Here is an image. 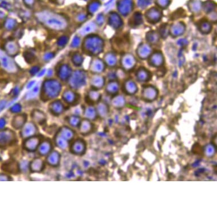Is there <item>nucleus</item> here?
<instances>
[{"mask_svg": "<svg viewBox=\"0 0 217 217\" xmlns=\"http://www.w3.org/2000/svg\"><path fill=\"white\" fill-rule=\"evenodd\" d=\"M37 19L45 27L54 32H63L69 27V21L62 14L49 11L38 12Z\"/></svg>", "mask_w": 217, "mask_h": 217, "instance_id": "1", "label": "nucleus"}, {"mask_svg": "<svg viewBox=\"0 0 217 217\" xmlns=\"http://www.w3.org/2000/svg\"><path fill=\"white\" fill-rule=\"evenodd\" d=\"M62 84L56 79H47L45 80L41 88V98L44 101L55 99L60 95Z\"/></svg>", "mask_w": 217, "mask_h": 217, "instance_id": "2", "label": "nucleus"}, {"mask_svg": "<svg viewBox=\"0 0 217 217\" xmlns=\"http://www.w3.org/2000/svg\"><path fill=\"white\" fill-rule=\"evenodd\" d=\"M83 50L86 53L91 55H97L101 53L103 48V41L101 39L95 36L86 37L82 44Z\"/></svg>", "mask_w": 217, "mask_h": 217, "instance_id": "3", "label": "nucleus"}, {"mask_svg": "<svg viewBox=\"0 0 217 217\" xmlns=\"http://www.w3.org/2000/svg\"><path fill=\"white\" fill-rule=\"evenodd\" d=\"M68 81L70 88L73 89L81 88L86 84V73L82 70H76L72 72Z\"/></svg>", "mask_w": 217, "mask_h": 217, "instance_id": "4", "label": "nucleus"}, {"mask_svg": "<svg viewBox=\"0 0 217 217\" xmlns=\"http://www.w3.org/2000/svg\"><path fill=\"white\" fill-rule=\"evenodd\" d=\"M16 134L10 130L0 131V148L12 145L16 140Z\"/></svg>", "mask_w": 217, "mask_h": 217, "instance_id": "5", "label": "nucleus"}, {"mask_svg": "<svg viewBox=\"0 0 217 217\" xmlns=\"http://www.w3.org/2000/svg\"><path fill=\"white\" fill-rule=\"evenodd\" d=\"M72 73V68L69 64L63 63L59 66L57 70V75L62 81L68 80Z\"/></svg>", "mask_w": 217, "mask_h": 217, "instance_id": "6", "label": "nucleus"}, {"mask_svg": "<svg viewBox=\"0 0 217 217\" xmlns=\"http://www.w3.org/2000/svg\"><path fill=\"white\" fill-rule=\"evenodd\" d=\"M86 143L82 139H77L73 143L71 146V151L74 154L82 155L86 151Z\"/></svg>", "mask_w": 217, "mask_h": 217, "instance_id": "7", "label": "nucleus"}, {"mask_svg": "<svg viewBox=\"0 0 217 217\" xmlns=\"http://www.w3.org/2000/svg\"><path fill=\"white\" fill-rule=\"evenodd\" d=\"M39 138L37 136L29 137L23 143V147L28 151H34L37 149L39 144Z\"/></svg>", "mask_w": 217, "mask_h": 217, "instance_id": "8", "label": "nucleus"}, {"mask_svg": "<svg viewBox=\"0 0 217 217\" xmlns=\"http://www.w3.org/2000/svg\"><path fill=\"white\" fill-rule=\"evenodd\" d=\"M37 132V127L34 123L28 122L23 126L21 136L23 138H29L34 136Z\"/></svg>", "mask_w": 217, "mask_h": 217, "instance_id": "9", "label": "nucleus"}, {"mask_svg": "<svg viewBox=\"0 0 217 217\" xmlns=\"http://www.w3.org/2000/svg\"><path fill=\"white\" fill-rule=\"evenodd\" d=\"M63 100L69 105L75 104L78 100V95L75 91L71 90H66L63 92Z\"/></svg>", "mask_w": 217, "mask_h": 217, "instance_id": "10", "label": "nucleus"}, {"mask_svg": "<svg viewBox=\"0 0 217 217\" xmlns=\"http://www.w3.org/2000/svg\"><path fill=\"white\" fill-rule=\"evenodd\" d=\"M49 110L51 113L55 116H59L64 111V106L61 101L55 100L50 104Z\"/></svg>", "mask_w": 217, "mask_h": 217, "instance_id": "11", "label": "nucleus"}, {"mask_svg": "<svg viewBox=\"0 0 217 217\" xmlns=\"http://www.w3.org/2000/svg\"><path fill=\"white\" fill-rule=\"evenodd\" d=\"M93 125L90 120L84 119L80 123V131L82 135H88L92 131L93 129Z\"/></svg>", "mask_w": 217, "mask_h": 217, "instance_id": "12", "label": "nucleus"}, {"mask_svg": "<svg viewBox=\"0 0 217 217\" xmlns=\"http://www.w3.org/2000/svg\"><path fill=\"white\" fill-rule=\"evenodd\" d=\"M142 96L147 101H154L157 98V91L155 89L152 87L146 88L143 91Z\"/></svg>", "mask_w": 217, "mask_h": 217, "instance_id": "13", "label": "nucleus"}, {"mask_svg": "<svg viewBox=\"0 0 217 217\" xmlns=\"http://www.w3.org/2000/svg\"><path fill=\"white\" fill-rule=\"evenodd\" d=\"M26 114H18L16 116L13 120L12 126L16 129H19L23 127L25 124L26 121Z\"/></svg>", "mask_w": 217, "mask_h": 217, "instance_id": "14", "label": "nucleus"}, {"mask_svg": "<svg viewBox=\"0 0 217 217\" xmlns=\"http://www.w3.org/2000/svg\"><path fill=\"white\" fill-rule=\"evenodd\" d=\"M60 156L57 151H53L50 153L47 158V161L50 165L56 167L60 162Z\"/></svg>", "mask_w": 217, "mask_h": 217, "instance_id": "15", "label": "nucleus"}, {"mask_svg": "<svg viewBox=\"0 0 217 217\" xmlns=\"http://www.w3.org/2000/svg\"><path fill=\"white\" fill-rule=\"evenodd\" d=\"M96 111L97 115L101 118H104L108 116V114L109 113V109L107 104L104 102H100L97 106Z\"/></svg>", "mask_w": 217, "mask_h": 217, "instance_id": "16", "label": "nucleus"}, {"mask_svg": "<svg viewBox=\"0 0 217 217\" xmlns=\"http://www.w3.org/2000/svg\"><path fill=\"white\" fill-rule=\"evenodd\" d=\"M30 170L33 172H39L44 168V163L41 159H35L30 164Z\"/></svg>", "mask_w": 217, "mask_h": 217, "instance_id": "17", "label": "nucleus"}, {"mask_svg": "<svg viewBox=\"0 0 217 217\" xmlns=\"http://www.w3.org/2000/svg\"><path fill=\"white\" fill-rule=\"evenodd\" d=\"M2 170L10 173H14L18 172L19 170V165L14 161H10L2 165Z\"/></svg>", "mask_w": 217, "mask_h": 217, "instance_id": "18", "label": "nucleus"}, {"mask_svg": "<svg viewBox=\"0 0 217 217\" xmlns=\"http://www.w3.org/2000/svg\"><path fill=\"white\" fill-rule=\"evenodd\" d=\"M32 118L35 122L42 124L46 121V116L42 111L35 110L32 113Z\"/></svg>", "mask_w": 217, "mask_h": 217, "instance_id": "19", "label": "nucleus"}, {"mask_svg": "<svg viewBox=\"0 0 217 217\" xmlns=\"http://www.w3.org/2000/svg\"><path fill=\"white\" fill-rule=\"evenodd\" d=\"M58 135L65 139L67 141H69L73 138L74 132L72 130V129H70L69 127H63L60 129Z\"/></svg>", "mask_w": 217, "mask_h": 217, "instance_id": "20", "label": "nucleus"}, {"mask_svg": "<svg viewBox=\"0 0 217 217\" xmlns=\"http://www.w3.org/2000/svg\"><path fill=\"white\" fill-rule=\"evenodd\" d=\"M52 148V145L50 142L48 141H44L41 143L38 146V151L41 155H46L48 154L51 151Z\"/></svg>", "mask_w": 217, "mask_h": 217, "instance_id": "21", "label": "nucleus"}, {"mask_svg": "<svg viewBox=\"0 0 217 217\" xmlns=\"http://www.w3.org/2000/svg\"><path fill=\"white\" fill-rule=\"evenodd\" d=\"M96 26L95 23L90 22L86 24L85 26H84L79 30V34L81 36H84L85 35L88 34L91 32H94L95 30H96Z\"/></svg>", "mask_w": 217, "mask_h": 217, "instance_id": "22", "label": "nucleus"}, {"mask_svg": "<svg viewBox=\"0 0 217 217\" xmlns=\"http://www.w3.org/2000/svg\"><path fill=\"white\" fill-rule=\"evenodd\" d=\"M84 115L86 118V119L90 120V121L91 120L93 121L96 119L97 116V113L96 111V109H95V107L91 106H89L85 109Z\"/></svg>", "mask_w": 217, "mask_h": 217, "instance_id": "23", "label": "nucleus"}, {"mask_svg": "<svg viewBox=\"0 0 217 217\" xmlns=\"http://www.w3.org/2000/svg\"><path fill=\"white\" fill-rule=\"evenodd\" d=\"M111 103L114 107L117 109H121L125 106L126 101H125V98L123 96H118L114 97L111 101Z\"/></svg>", "mask_w": 217, "mask_h": 217, "instance_id": "24", "label": "nucleus"}, {"mask_svg": "<svg viewBox=\"0 0 217 217\" xmlns=\"http://www.w3.org/2000/svg\"><path fill=\"white\" fill-rule=\"evenodd\" d=\"M91 84L94 88L101 89L104 85V79L101 77H94L91 80Z\"/></svg>", "mask_w": 217, "mask_h": 217, "instance_id": "25", "label": "nucleus"}, {"mask_svg": "<svg viewBox=\"0 0 217 217\" xmlns=\"http://www.w3.org/2000/svg\"><path fill=\"white\" fill-rule=\"evenodd\" d=\"M87 98L89 101L91 102H97L101 98V95L98 91L96 90H92L89 91Z\"/></svg>", "mask_w": 217, "mask_h": 217, "instance_id": "26", "label": "nucleus"}, {"mask_svg": "<svg viewBox=\"0 0 217 217\" xmlns=\"http://www.w3.org/2000/svg\"><path fill=\"white\" fill-rule=\"evenodd\" d=\"M91 69L95 72H101L104 69V64L100 60H95L91 64Z\"/></svg>", "mask_w": 217, "mask_h": 217, "instance_id": "27", "label": "nucleus"}, {"mask_svg": "<svg viewBox=\"0 0 217 217\" xmlns=\"http://www.w3.org/2000/svg\"><path fill=\"white\" fill-rule=\"evenodd\" d=\"M55 143L57 146L61 149H66L68 147V141H67L59 135L57 136L55 138Z\"/></svg>", "mask_w": 217, "mask_h": 217, "instance_id": "28", "label": "nucleus"}, {"mask_svg": "<svg viewBox=\"0 0 217 217\" xmlns=\"http://www.w3.org/2000/svg\"><path fill=\"white\" fill-rule=\"evenodd\" d=\"M215 148L213 145L208 144L204 147L205 155L208 157H212L215 154Z\"/></svg>", "mask_w": 217, "mask_h": 217, "instance_id": "29", "label": "nucleus"}, {"mask_svg": "<svg viewBox=\"0 0 217 217\" xmlns=\"http://www.w3.org/2000/svg\"><path fill=\"white\" fill-rule=\"evenodd\" d=\"M71 59H72L73 64L75 66L79 67L81 66L82 63L83 57L82 56L81 54L76 52L75 53L73 54Z\"/></svg>", "mask_w": 217, "mask_h": 217, "instance_id": "30", "label": "nucleus"}, {"mask_svg": "<svg viewBox=\"0 0 217 217\" xmlns=\"http://www.w3.org/2000/svg\"><path fill=\"white\" fill-rule=\"evenodd\" d=\"M118 85L116 82H110L106 86V91L110 95H115L118 91Z\"/></svg>", "mask_w": 217, "mask_h": 217, "instance_id": "31", "label": "nucleus"}, {"mask_svg": "<svg viewBox=\"0 0 217 217\" xmlns=\"http://www.w3.org/2000/svg\"><path fill=\"white\" fill-rule=\"evenodd\" d=\"M125 91L127 94L133 95L137 91V87L133 82L128 83L125 86Z\"/></svg>", "mask_w": 217, "mask_h": 217, "instance_id": "32", "label": "nucleus"}, {"mask_svg": "<svg viewBox=\"0 0 217 217\" xmlns=\"http://www.w3.org/2000/svg\"><path fill=\"white\" fill-rule=\"evenodd\" d=\"M39 91V86L37 85L35 87H33L31 91H28L26 95H25V98L26 100H30L36 97V96L38 94Z\"/></svg>", "mask_w": 217, "mask_h": 217, "instance_id": "33", "label": "nucleus"}, {"mask_svg": "<svg viewBox=\"0 0 217 217\" xmlns=\"http://www.w3.org/2000/svg\"><path fill=\"white\" fill-rule=\"evenodd\" d=\"M131 7V1L129 0H124L119 4V8L122 12H128L130 10V7Z\"/></svg>", "mask_w": 217, "mask_h": 217, "instance_id": "34", "label": "nucleus"}, {"mask_svg": "<svg viewBox=\"0 0 217 217\" xmlns=\"http://www.w3.org/2000/svg\"><path fill=\"white\" fill-rule=\"evenodd\" d=\"M100 6V3L97 1H92L88 6V10L89 13L93 14L97 10L98 7Z\"/></svg>", "mask_w": 217, "mask_h": 217, "instance_id": "35", "label": "nucleus"}, {"mask_svg": "<svg viewBox=\"0 0 217 217\" xmlns=\"http://www.w3.org/2000/svg\"><path fill=\"white\" fill-rule=\"evenodd\" d=\"M69 41V37L67 35H62L58 38L57 41V45L59 48H63L66 46Z\"/></svg>", "mask_w": 217, "mask_h": 217, "instance_id": "36", "label": "nucleus"}, {"mask_svg": "<svg viewBox=\"0 0 217 217\" xmlns=\"http://www.w3.org/2000/svg\"><path fill=\"white\" fill-rule=\"evenodd\" d=\"M80 122H81V120L79 116H70L68 119L69 125L74 127H76L80 125Z\"/></svg>", "mask_w": 217, "mask_h": 217, "instance_id": "37", "label": "nucleus"}, {"mask_svg": "<svg viewBox=\"0 0 217 217\" xmlns=\"http://www.w3.org/2000/svg\"><path fill=\"white\" fill-rule=\"evenodd\" d=\"M80 44V38L77 35H75L73 38L71 46L72 48L78 47Z\"/></svg>", "mask_w": 217, "mask_h": 217, "instance_id": "38", "label": "nucleus"}, {"mask_svg": "<svg viewBox=\"0 0 217 217\" xmlns=\"http://www.w3.org/2000/svg\"><path fill=\"white\" fill-rule=\"evenodd\" d=\"M24 57H25L26 60H27V62H28V63L32 62L33 60H35L34 54H32L30 52H25Z\"/></svg>", "mask_w": 217, "mask_h": 217, "instance_id": "39", "label": "nucleus"}, {"mask_svg": "<svg viewBox=\"0 0 217 217\" xmlns=\"http://www.w3.org/2000/svg\"><path fill=\"white\" fill-rule=\"evenodd\" d=\"M55 57V53L52 52H47L43 55V60L45 62H49Z\"/></svg>", "mask_w": 217, "mask_h": 217, "instance_id": "40", "label": "nucleus"}, {"mask_svg": "<svg viewBox=\"0 0 217 217\" xmlns=\"http://www.w3.org/2000/svg\"><path fill=\"white\" fill-rule=\"evenodd\" d=\"M86 18V16L84 13H79V14H77L75 17L76 21L79 23L84 22Z\"/></svg>", "mask_w": 217, "mask_h": 217, "instance_id": "41", "label": "nucleus"}, {"mask_svg": "<svg viewBox=\"0 0 217 217\" xmlns=\"http://www.w3.org/2000/svg\"><path fill=\"white\" fill-rule=\"evenodd\" d=\"M22 109V106L21 105L19 104H15L13 107L11 108V111L14 113H19Z\"/></svg>", "mask_w": 217, "mask_h": 217, "instance_id": "42", "label": "nucleus"}, {"mask_svg": "<svg viewBox=\"0 0 217 217\" xmlns=\"http://www.w3.org/2000/svg\"><path fill=\"white\" fill-rule=\"evenodd\" d=\"M39 70H40L39 67L35 66L32 67V68L30 69L29 72L32 75H35L38 74L39 72Z\"/></svg>", "mask_w": 217, "mask_h": 217, "instance_id": "43", "label": "nucleus"}, {"mask_svg": "<svg viewBox=\"0 0 217 217\" xmlns=\"http://www.w3.org/2000/svg\"><path fill=\"white\" fill-rule=\"evenodd\" d=\"M35 0H23L24 2L28 7H32L34 4Z\"/></svg>", "mask_w": 217, "mask_h": 217, "instance_id": "44", "label": "nucleus"}, {"mask_svg": "<svg viewBox=\"0 0 217 217\" xmlns=\"http://www.w3.org/2000/svg\"><path fill=\"white\" fill-rule=\"evenodd\" d=\"M10 180L9 176H7V175L5 174H1L0 175V181H9Z\"/></svg>", "mask_w": 217, "mask_h": 217, "instance_id": "45", "label": "nucleus"}, {"mask_svg": "<svg viewBox=\"0 0 217 217\" xmlns=\"http://www.w3.org/2000/svg\"><path fill=\"white\" fill-rule=\"evenodd\" d=\"M21 168L23 170H27V162H26V161H22V163L21 164Z\"/></svg>", "mask_w": 217, "mask_h": 217, "instance_id": "46", "label": "nucleus"}, {"mask_svg": "<svg viewBox=\"0 0 217 217\" xmlns=\"http://www.w3.org/2000/svg\"><path fill=\"white\" fill-rule=\"evenodd\" d=\"M97 21L98 22V23H101V24H102L103 23V21H104V18H103V16L102 15H98L97 17Z\"/></svg>", "mask_w": 217, "mask_h": 217, "instance_id": "47", "label": "nucleus"}, {"mask_svg": "<svg viewBox=\"0 0 217 217\" xmlns=\"http://www.w3.org/2000/svg\"><path fill=\"white\" fill-rule=\"evenodd\" d=\"M35 84V80H32V81L29 82L28 84H27V88L30 89L33 88V86H34Z\"/></svg>", "mask_w": 217, "mask_h": 217, "instance_id": "48", "label": "nucleus"}, {"mask_svg": "<svg viewBox=\"0 0 217 217\" xmlns=\"http://www.w3.org/2000/svg\"><path fill=\"white\" fill-rule=\"evenodd\" d=\"M5 124H6L5 120L3 118H1L0 119V129L3 128V127L5 126Z\"/></svg>", "mask_w": 217, "mask_h": 217, "instance_id": "49", "label": "nucleus"}, {"mask_svg": "<svg viewBox=\"0 0 217 217\" xmlns=\"http://www.w3.org/2000/svg\"><path fill=\"white\" fill-rule=\"evenodd\" d=\"M54 1V3H56L57 5H62L64 2V1L65 0H53Z\"/></svg>", "mask_w": 217, "mask_h": 217, "instance_id": "50", "label": "nucleus"}, {"mask_svg": "<svg viewBox=\"0 0 217 217\" xmlns=\"http://www.w3.org/2000/svg\"><path fill=\"white\" fill-rule=\"evenodd\" d=\"M46 69H44L42 70L41 72H39V73H38V77H41V76L44 75V74H46Z\"/></svg>", "mask_w": 217, "mask_h": 217, "instance_id": "51", "label": "nucleus"}, {"mask_svg": "<svg viewBox=\"0 0 217 217\" xmlns=\"http://www.w3.org/2000/svg\"><path fill=\"white\" fill-rule=\"evenodd\" d=\"M159 1L160 2V3L161 4H162L161 5L165 6V5H166L165 4L167 3L168 0H159Z\"/></svg>", "mask_w": 217, "mask_h": 217, "instance_id": "52", "label": "nucleus"}, {"mask_svg": "<svg viewBox=\"0 0 217 217\" xmlns=\"http://www.w3.org/2000/svg\"><path fill=\"white\" fill-rule=\"evenodd\" d=\"M5 104V103L4 102H0V110H1L3 109Z\"/></svg>", "mask_w": 217, "mask_h": 217, "instance_id": "53", "label": "nucleus"}, {"mask_svg": "<svg viewBox=\"0 0 217 217\" xmlns=\"http://www.w3.org/2000/svg\"><path fill=\"white\" fill-rule=\"evenodd\" d=\"M85 1H86V0H85Z\"/></svg>", "mask_w": 217, "mask_h": 217, "instance_id": "54", "label": "nucleus"}]
</instances>
